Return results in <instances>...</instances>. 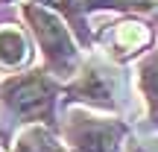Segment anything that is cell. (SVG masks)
I'll return each instance as SVG.
<instances>
[{
	"label": "cell",
	"mask_w": 158,
	"mask_h": 152,
	"mask_svg": "<svg viewBox=\"0 0 158 152\" xmlns=\"http://www.w3.org/2000/svg\"><path fill=\"white\" fill-rule=\"evenodd\" d=\"M3 102L18 117L44 123L53 117V108H56V88L47 76L27 73V76L9 79L3 85Z\"/></svg>",
	"instance_id": "2"
},
{
	"label": "cell",
	"mask_w": 158,
	"mask_h": 152,
	"mask_svg": "<svg viewBox=\"0 0 158 152\" xmlns=\"http://www.w3.org/2000/svg\"><path fill=\"white\" fill-rule=\"evenodd\" d=\"M91 6H108V9H135V12H149L155 9L152 0H88Z\"/></svg>",
	"instance_id": "9"
},
{
	"label": "cell",
	"mask_w": 158,
	"mask_h": 152,
	"mask_svg": "<svg viewBox=\"0 0 158 152\" xmlns=\"http://www.w3.org/2000/svg\"><path fill=\"white\" fill-rule=\"evenodd\" d=\"M23 18H27L32 35L38 38L41 50H44V59L59 76H73L76 64H79V50L70 38L68 27L62 23V18L56 12L44 9L38 3H27L23 6Z\"/></svg>",
	"instance_id": "1"
},
{
	"label": "cell",
	"mask_w": 158,
	"mask_h": 152,
	"mask_svg": "<svg viewBox=\"0 0 158 152\" xmlns=\"http://www.w3.org/2000/svg\"><path fill=\"white\" fill-rule=\"evenodd\" d=\"M15 152H59V143L44 126H27L15 141Z\"/></svg>",
	"instance_id": "8"
},
{
	"label": "cell",
	"mask_w": 158,
	"mask_h": 152,
	"mask_svg": "<svg viewBox=\"0 0 158 152\" xmlns=\"http://www.w3.org/2000/svg\"><path fill=\"white\" fill-rule=\"evenodd\" d=\"M38 3L50 6L53 12H64V15H76V12H79L76 0H38Z\"/></svg>",
	"instance_id": "10"
},
{
	"label": "cell",
	"mask_w": 158,
	"mask_h": 152,
	"mask_svg": "<svg viewBox=\"0 0 158 152\" xmlns=\"http://www.w3.org/2000/svg\"><path fill=\"white\" fill-rule=\"evenodd\" d=\"M6 3H9V0H6Z\"/></svg>",
	"instance_id": "11"
},
{
	"label": "cell",
	"mask_w": 158,
	"mask_h": 152,
	"mask_svg": "<svg viewBox=\"0 0 158 152\" xmlns=\"http://www.w3.org/2000/svg\"><path fill=\"white\" fill-rule=\"evenodd\" d=\"M138 82H141L143 102L149 108V120L158 126V56H149L138 70Z\"/></svg>",
	"instance_id": "7"
},
{
	"label": "cell",
	"mask_w": 158,
	"mask_h": 152,
	"mask_svg": "<svg viewBox=\"0 0 158 152\" xmlns=\"http://www.w3.org/2000/svg\"><path fill=\"white\" fill-rule=\"evenodd\" d=\"M27 62H29L27 35L18 27H12V23H3L0 27V68L15 70V68H23Z\"/></svg>",
	"instance_id": "4"
},
{
	"label": "cell",
	"mask_w": 158,
	"mask_h": 152,
	"mask_svg": "<svg viewBox=\"0 0 158 152\" xmlns=\"http://www.w3.org/2000/svg\"><path fill=\"white\" fill-rule=\"evenodd\" d=\"M73 97L100 102V105H114V91H111V82H108V73L100 68H88L79 79V85L73 88Z\"/></svg>",
	"instance_id": "6"
},
{
	"label": "cell",
	"mask_w": 158,
	"mask_h": 152,
	"mask_svg": "<svg viewBox=\"0 0 158 152\" xmlns=\"http://www.w3.org/2000/svg\"><path fill=\"white\" fill-rule=\"evenodd\" d=\"M126 129L114 120L73 111L68 120V143L73 152H120Z\"/></svg>",
	"instance_id": "3"
},
{
	"label": "cell",
	"mask_w": 158,
	"mask_h": 152,
	"mask_svg": "<svg viewBox=\"0 0 158 152\" xmlns=\"http://www.w3.org/2000/svg\"><path fill=\"white\" fill-rule=\"evenodd\" d=\"M149 38H152L149 35V27H143L138 21H120L114 27V32H111V50L120 59H129L138 50H143L149 44Z\"/></svg>",
	"instance_id": "5"
}]
</instances>
